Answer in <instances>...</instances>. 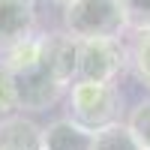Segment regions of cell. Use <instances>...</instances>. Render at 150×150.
<instances>
[{
	"label": "cell",
	"mask_w": 150,
	"mask_h": 150,
	"mask_svg": "<svg viewBox=\"0 0 150 150\" xmlns=\"http://www.w3.org/2000/svg\"><path fill=\"white\" fill-rule=\"evenodd\" d=\"M126 60L129 51L120 39H81L75 81H114V75L126 66Z\"/></svg>",
	"instance_id": "4"
},
{
	"label": "cell",
	"mask_w": 150,
	"mask_h": 150,
	"mask_svg": "<svg viewBox=\"0 0 150 150\" xmlns=\"http://www.w3.org/2000/svg\"><path fill=\"white\" fill-rule=\"evenodd\" d=\"M36 33V0H0V54Z\"/></svg>",
	"instance_id": "5"
},
{
	"label": "cell",
	"mask_w": 150,
	"mask_h": 150,
	"mask_svg": "<svg viewBox=\"0 0 150 150\" xmlns=\"http://www.w3.org/2000/svg\"><path fill=\"white\" fill-rule=\"evenodd\" d=\"M54 3H63V6H66V3H72V0H54Z\"/></svg>",
	"instance_id": "14"
},
{
	"label": "cell",
	"mask_w": 150,
	"mask_h": 150,
	"mask_svg": "<svg viewBox=\"0 0 150 150\" xmlns=\"http://www.w3.org/2000/svg\"><path fill=\"white\" fill-rule=\"evenodd\" d=\"M63 30L72 39H120L126 30L117 0H72L63 9Z\"/></svg>",
	"instance_id": "3"
},
{
	"label": "cell",
	"mask_w": 150,
	"mask_h": 150,
	"mask_svg": "<svg viewBox=\"0 0 150 150\" xmlns=\"http://www.w3.org/2000/svg\"><path fill=\"white\" fill-rule=\"evenodd\" d=\"M12 108H18V102H15V84H12V75H9L6 63L0 60V117L12 114Z\"/></svg>",
	"instance_id": "13"
},
{
	"label": "cell",
	"mask_w": 150,
	"mask_h": 150,
	"mask_svg": "<svg viewBox=\"0 0 150 150\" xmlns=\"http://www.w3.org/2000/svg\"><path fill=\"white\" fill-rule=\"evenodd\" d=\"M126 126L132 132V138L138 141V147L141 150H150V99H144V102H138L132 108Z\"/></svg>",
	"instance_id": "12"
},
{
	"label": "cell",
	"mask_w": 150,
	"mask_h": 150,
	"mask_svg": "<svg viewBox=\"0 0 150 150\" xmlns=\"http://www.w3.org/2000/svg\"><path fill=\"white\" fill-rule=\"evenodd\" d=\"M117 9L126 30H150V0H117Z\"/></svg>",
	"instance_id": "11"
},
{
	"label": "cell",
	"mask_w": 150,
	"mask_h": 150,
	"mask_svg": "<svg viewBox=\"0 0 150 150\" xmlns=\"http://www.w3.org/2000/svg\"><path fill=\"white\" fill-rule=\"evenodd\" d=\"M93 147V132L81 129L78 123L54 120L51 126L42 129V150H90Z\"/></svg>",
	"instance_id": "8"
},
{
	"label": "cell",
	"mask_w": 150,
	"mask_h": 150,
	"mask_svg": "<svg viewBox=\"0 0 150 150\" xmlns=\"http://www.w3.org/2000/svg\"><path fill=\"white\" fill-rule=\"evenodd\" d=\"M0 150H42V126L24 114L0 117Z\"/></svg>",
	"instance_id": "7"
},
{
	"label": "cell",
	"mask_w": 150,
	"mask_h": 150,
	"mask_svg": "<svg viewBox=\"0 0 150 150\" xmlns=\"http://www.w3.org/2000/svg\"><path fill=\"white\" fill-rule=\"evenodd\" d=\"M69 120L87 132H99L120 120V90L114 81H72Z\"/></svg>",
	"instance_id": "2"
},
{
	"label": "cell",
	"mask_w": 150,
	"mask_h": 150,
	"mask_svg": "<svg viewBox=\"0 0 150 150\" xmlns=\"http://www.w3.org/2000/svg\"><path fill=\"white\" fill-rule=\"evenodd\" d=\"M90 150H141L138 141L132 138V132L126 123H111V126L93 132V147Z\"/></svg>",
	"instance_id": "9"
},
{
	"label": "cell",
	"mask_w": 150,
	"mask_h": 150,
	"mask_svg": "<svg viewBox=\"0 0 150 150\" xmlns=\"http://www.w3.org/2000/svg\"><path fill=\"white\" fill-rule=\"evenodd\" d=\"M3 63L12 75V84H15V102L24 111L51 108L66 90L42 63V33H33L30 39L9 48L3 54Z\"/></svg>",
	"instance_id": "1"
},
{
	"label": "cell",
	"mask_w": 150,
	"mask_h": 150,
	"mask_svg": "<svg viewBox=\"0 0 150 150\" xmlns=\"http://www.w3.org/2000/svg\"><path fill=\"white\" fill-rule=\"evenodd\" d=\"M42 63L54 78L69 87L78 78V39L63 33H42Z\"/></svg>",
	"instance_id": "6"
},
{
	"label": "cell",
	"mask_w": 150,
	"mask_h": 150,
	"mask_svg": "<svg viewBox=\"0 0 150 150\" xmlns=\"http://www.w3.org/2000/svg\"><path fill=\"white\" fill-rule=\"evenodd\" d=\"M129 66L135 72V78L150 90V30L135 33V39L129 45Z\"/></svg>",
	"instance_id": "10"
}]
</instances>
